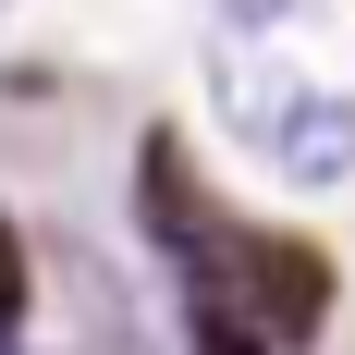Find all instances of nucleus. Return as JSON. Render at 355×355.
I'll list each match as a JSON object with an SVG mask.
<instances>
[{"label": "nucleus", "instance_id": "f257e3e1", "mask_svg": "<svg viewBox=\"0 0 355 355\" xmlns=\"http://www.w3.org/2000/svg\"><path fill=\"white\" fill-rule=\"evenodd\" d=\"M209 73H220V123H233V135H245L257 159L294 184V196L355 184V98H343V86L257 62V37H220V49H209Z\"/></svg>", "mask_w": 355, "mask_h": 355}, {"label": "nucleus", "instance_id": "7ed1b4c3", "mask_svg": "<svg viewBox=\"0 0 355 355\" xmlns=\"http://www.w3.org/2000/svg\"><path fill=\"white\" fill-rule=\"evenodd\" d=\"M12 331H25V233L0 220V343H12Z\"/></svg>", "mask_w": 355, "mask_h": 355}, {"label": "nucleus", "instance_id": "20e7f679", "mask_svg": "<svg viewBox=\"0 0 355 355\" xmlns=\"http://www.w3.org/2000/svg\"><path fill=\"white\" fill-rule=\"evenodd\" d=\"M0 25H12V0H0Z\"/></svg>", "mask_w": 355, "mask_h": 355}, {"label": "nucleus", "instance_id": "f03ea898", "mask_svg": "<svg viewBox=\"0 0 355 355\" xmlns=\"http://www.w3.org/2000/svg\"><path fill=\"white\" fill-rule=\"evenodd\" d=\"M306 12H319V0H209V25H220V37H294Z\"/></svg>", "mask_w": 355, "mask_h": 355}]
</instances>
